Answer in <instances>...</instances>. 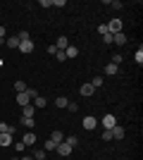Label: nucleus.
<instances>
[{
	"label": "nucleus",
	"mask_w": 143,
	"mask_h": 160,
	"mask_svg": "<svg viewBox=\"0 0 143 160\" xmlns=\"http://www.w3.org/2000/svg\"><path fill=\"white\" fill-rule=\"evenodd\" d=\"M81 124H83V129H88V132H91V129L98 127V120H95L93 115H86V117L81 120Z\"/></svg>",
	"instance_id": "obj_1"
},
{
	"label": "nucleus",
	"mask_w": 143,
	"mask_h": 160,
	"mask_svg": "<svg viewBox=\"0 0 143 160\" xmlns=\"http://www.w3.org/2000/svg\"><path fill=\"white\" fill-rule=\"evenodd\" d=\"M122 27H124V24H122V19H112V22L107 24V31L112 33V36H115V33H119V31H122Z\"/></svg>",
	"instance_id": "obj_2"
},
{
	"label": "nucleus",
	"mask_w": 143,
	"mask_h": 160,
	"mask_svg": "<svg viewBox=\"0 0 143 160\" xmlns=\"http://www.w3.org/2000/svg\"><path fill=\"white\" fill-rule=\"evenodd\" d=\"M19 53H24V55H29V53H34V41H21L19 43V48H17Z\"/></svg>",
	"instance_id": "obj_3"
},
{
	"label": "nucleus",
	"mask_w": 143,
	"mask_h": 160,
	"mask_svg": "<svg viewBox=\"0 0 143 160\" xmlns=\"http://www.w3.org/2000/svg\"><path fill=\"white\" fill-rule=\"evenodd\" d=\"M55 151H57V153H60L62 158H64V155H69L72 151H74V148H72V146H67V143L62 141V143H57V146H55Z\"/></svg>",
	"instance_id": "obj_4"
},
{
	"label": "nucleus",
	"mask_w": 143,
	"mask_h": 160,
	"mask_svg": "<svg viewBox=\"0 0 143 160\" xmlns=\"http://www.w3.org/2000/svg\"><path fill=\"white\" fill-rule=\"evenodd\" d=\"M31 105H34L36 110H43V108L48 105V100H45V96H36V98L31 100Z\"/></svg>",
	"instance_id": "obj_5"
},
{
	"label": "nucleus",
	"mask_w": 143,
	"mask_h": 160,
	"mask_svg": "<svg viewBox=\"0 0 143 160\" xmlns=\"http://www.w3.org/2000/svg\"><path fill=\"white\" fill-rule=\"evenodd\" d=\"M110 134H112V139L122 141V139H124V127H119V124H115V127L110 129Z\"/></svg>",
	"instance_id": "obj_6"
},
{
	"label": "nucleus",
	"mask_w": 143,
	"mask_h": 160,
	"mask_svg": "<svg viewBox=\"0 0 143 160\" xmlns=\"http://www.w3.org/2000/svg\"><path fill=\"white\" fill-rule=\"evenodd\" d=\"M115 124H117V117H115V115H105V117H102V127H105V129H112Z\"/></svg>",
	"instance_id": "obj_7"
},
{
	"label": "nucleus",
	"mask_w": 143,
	"mask_h": 160,
	"mask_svg": "<svg viewBox=\"0 0 143 160\" xmlns=\"http://www.w3.org/2000/svg\"><path fill=\"white\" fill-rule=\"evenodd\" d=\"M126 33L124 31H119V33H115V36H112V43H115V46H124V43H126Z\"/></svg>",
	"instance_id": "obj_8"
},
{
	"label": "nucleus",
	"mask_w": 143,
	"mask_h": 160,
	"mask_svg": "<svg viewBox=\"0 0 143 160\" xmlns=\"http://www.w3.org/2000/svg\"><path fill=\"white\" fill-rule=\"evenodd\" d=\"M67 46H69V38H67V36H60V38L55 41V48H57V50H67Z\"/></svg>",
	"instance_id": "obj_9"
},
{
	"label": "nucleus",
	"mask_w": 143,
	"mask_h": 160,
	"mask_svg": "<svg viewBox=\"0 0 143 160\" xmlns=\"http://www.w3.org/2000/svg\"><path fill=\"white\" fill-rule=\"evenodd\" d=\"M93 91H95V88L91 86V84H81V88H79V93H81L83 98H88V96H93Z\"/></svg>",
	"instance_id": "obj_10"
},
{
	"label": "nucleus",
	"mask_w": 143,
	"mask_h": 160,
	"mask_svg": "<svg viewBox=\"0 0 143 160\" xmlns=\"http://www.w3.org/2000/svg\"><path fill=\"white\" fill-rule=\"evenodd\" d=\"M21 143H24V146H34V143H36V134H34V132H26Z\"/></svg>",
	"instance_id": "obj_11"
},
{
	"label": "nucleus",
	"mask_w": 143,
	"mask_h": 160,
	"mask_svg": "<svg viewBox=\"0 0 143 160\" xmlns=\"http://www.w3.org/2000/svg\"><path fill=\"white\" fill-rule=\"evenodd\" d=\"M117 72H119V65H115V62H110V65H105V74H107V77H115Z\"/></svg>",
	"instance_id": "obj_12"
},
{
	"label": "nucleus",
	"mask_w": 143,
	"mask_h": 160,
	"mask_svg": "<svg viewBox=\"0 0 143 160\" xmlns=\"http://www.w3.org/2000/svg\"><path fill=\"white\" fill-rule=\"evenodd\" d=\"M17 103H19L21 108H24V105H31V98L26 96V91H24V93H17Z\"/></svg>",
	"instance_id": "obj_13"
},
{
	"label": "nucleus",
	"mask_w": 143,
	"mask_h": 160,
	"mask_svg": "<svg viewBox=\"0 0 143 160\" xmlns=\"http://www.w3.org/2000/svg\"><path fill=\"white\" fill-rule=\"evenodd\" d=\"M34 115H36L34 105H24V108H21V117H34Z\"/></svg>",
	"instance_id": "obj_14"
},
{
	"label": "nucleus",
	"mask_w": 143,
	"mask_h": 160,
	"mask_svg": "<svg viewBox=\"0 0 143 160\" xmlns=\"http://www.w3.org/2000/svg\"><path fill=\"white\" fill-rule=\"evenodd\" d=\"M64 55H67V60H72V58H76V55H79V48H76V46H67Z\"/></svg>",
	"instance_id": "obj_15"
},
{
	"label": "nucleus",
	"mask_w": 143,
	"mask_h": 160,
	"mask_svg": "<svg viewBox=\"0 0 143 160\" xmlns=\"http://www.w3.org/2000/svg\"><path fill=\"white\" fill-rule=\"evenodd\" d=\"M50 141H55V143H62V141H64V136H62L60 129H55V132L50 134Z\"/></svg>",
	"instance_id": "obj_16"
},
{
	"label": "nucleus",
	"mask_w": 143,
	"mask_h": 160,
	"mask_svg": "<svg viewBox=\"0 0 143 160\" xmlns=\"http://www.w3.org/2000/svg\"><path fill=\"white\" fill-rule=\"evenodd\" d=\"M5 48H19V38H17V36H10V38L5 41Z\"/></svg>",
	"instance_id": "obj_17"
},
{
	"label": "nucleus",
	"mask_w": 143,
	"mask_h": 160,
	"mask_svg": "<svg viewBox=\"0 0 143 160\" xmlns=\"http://www.w3.org/2000/svg\"><path fill=\"white\" fill-rule=\"evenodd\" d=\"M12 143V134H0V146L5 148V146H10Z\"/></svg>",
	"instance_id": "obj_18"
},
{
	"label": "nucleus",
	"mask_w": 143,
	"mask_h": 160,
	"mask_svg": "<svg viewBox=\"0 0 143 160\" xmlns=\"http://www.w3.org/2000/svg\"><path fill=\"white\" fill-rule=\"evenodd\" d=\"M0 134H14V127L7 122H0Z\"/></svg>",
	"instance_id": "obj_19"
},
{
	"label": "nucleus",
	"mask_w": 143,
	"mask_h": 160,
	"mask_svg": "<svg viewBox=\"0 0 143 160\" xmlns=\"http://www.w3.org/2000/svg\"><path fill=\"white\" fill-rule=\"evenodd\" d=\"M34 124H36V120H34V117H21V127L34 129Z\"/></svg>",
	"instance_id": "obj_20"
},
{
	"label": "nucleus",
	"mask_w": 143,
	"mask_h": 160,
	"mask_svg": "<svg viewBox=\"0 0 143 160\" xmlns=\"http://www.w3.org/2000/svg\"><path fill=\"white\" fill-rule=\"evenodd\" d=\"M134 60H136V65H143V46H138V50L134 53Z\"/></svg>",
	"instance_id": "obj_21"
},
{
	"label": "nucleus",
	"mask_w": 143,
	"mask_h": 160,
	"mask_svg": "<svg viewBox=\"0 0 143 160\" xmlns=\"http://www.w3.org/2000/svg\"><path fill=\"white\" fill-rule=\"evenodd\" d=\"M26 84H24V81H14V91H17V93H24V91H26Z\"/></svg>",
	"instance_id": "obj_22"
},
{
	"label": "nucleus",
	"mask_w": 143,
	"mask_h": 160,
	"mask_svg": "<svg viewBox=\"0 0 143 160\" xmlns=\"http://www.w3.org/2000/svg\"><path fill=\"white\" fill-rule=\"evenodd\" d=\"M64 143H67V146H72V148H76V146H79V139H76V136H67V139H64Z\"/></svg>",
	"instance_id": "obj_23"
},
{
	"label": "nucleus",
	"mask_w": 143,
	"mask_h": 160,
	"mask_svg": "<svg viewBox=\"0 0 143 160\" xmlns=\"http://www.w3.org/2000/svg\"><path fill=\"white\" fill-rule=\"evenodd\" d=\"M67 103H69V100H67V98H64V96H60V98L55 100V105L60 108V110H62V108H67Z\"/></svg>",
	"instance_id": "obj_24"
},
{
	"label": "nucleus",
	"mask_w": 143,
	"mask_h": 160,
	"mask_svg": "<svg viewBox=\"0 0 143 160\" xmlns=\"http://www.w3.org/2000/svg\"><path fill=\"white\" fill-rule=\"evenodd\" d=\"M55 146H57V143H55V141H50V139H48L45 143H43V151H45V153H48V151H55Z\"/></svg>",
	"instance_id": "obj_25"
},
{
	"label": "nucleus",
	"mask_w": 143,
	"mask_h": 160,
	"mask_svg": "<svg viewBox=\"0 0 143 160\" xmlns=\"http://www.w3.org/2000/svg\"><path fill=\"white\" fill-rule=\"evenodd\" d=\"M88 84H91L93 88H100V86H102V79H100V77H93V79H91Z\"/></svg>",
	"instance_id": "obj_26"
},
{
	"label": "nucleus",
	"mask_w": 143,
	"mask_h": 160,
	"mask_svg": "<svg viewBox=\"0 0 143 160\" xmlns=\"http://www.w3.org/2000/svg\"><path fill=\"white\" fill-rule=\"evenodd\" d=\"M105 5L115 7V10H122V2H119V0H105Z\"/></svg>",
	"instance_id": "obj_27"
},
{
	"label": "nucleus",
	"mask_w": 143,
	"mask_h": 160,
	"mask_svg": "<svg viewBox=\"0 0 143 160\" xmlns=\"http://www.w3.org/2000/svg\"><path fill=\"white\" fill-rule=\"evenodd\" d=\"M17 38H19V43H21V41H31V36H29V31H19Z\"/></svg>",
	"instance_id": "obj_28"
},
{
	"label": "nucleus",
	"mask_w": 143,
	"mask_h": 160,
	"mask_svg": "<svg viewBox=\"0 0 143 160\" xmlns=\"http://www.w3.org/2000/svg\"><path fill=\"white\" fill-rule=\"evenodd\" d=\"M34 160H45V151H43V148H38V151L34 153Z\"/></svg>",
	"instance_id": "obj_29"
},
{
	"label": "nucleus",
	"mask_w": 143,
	"mask_h": 160,
	"mask_svg": "<svg viewBox=\"0 0 143 160\" xmlns=\"http://www.w3.org/2000/svg\"><path fill=\"white\" fill-rule=\"evenodd\" d=\"M98 33H100V36H107V24H100V27H98Z\"/></svg>",
	"instance_id": "obj_30"
},
{
	"label": "nucleus",
	"mask_w": 143,
	"mask_h": 160,
	"mask_svg": "<svg viewBox=\"0 0 143 160\" xmlns=\"http://www.w3.org/2000/svg\"><path fill=\"white\" fill-rule=\"evenodd\" d=\"M55 58H57L60 62H64V60H67V55H64V50H57V53H55Z\"/></svg>",
	"instance_id": "obj_31"
},
{
	"label": "nucleus",
	"mask_w": 143,
	"mask_h": 160,
	"mask_svg": "<svg viewBox=\"0 0 143 160\" xmlns=\"http://www.w3.org/2000/svg\"><path fill=\"white\" fill-rule=\"evenodd\" d=\"M26 96H29V98H31V100H34L36 96H38V91H36V88H26Z\"/></svg>",
	"instance_id": "obj_32"
},
{
	"label": "nucleus",
	"mask_w": 143,
	"mask_h": 160,
	"mask_svg": "<svg viewBox=\"0 0 143 160\" xmlns=\"http://www.w3.org/2000/svg\"><path fill=\"white\" fill-rule=\"evenodd\" d=\"M112 62H115V65H122V55L115 53V55H112Z\"/></svg>",
	"instance_id": "obj_33"
},
{
	"label": "nucleus",
	"mask_w": 143,
	"mask_h": 160,
	"mask_svg": "<svg viewBox=\"0 0 143 160\" xmlns=\"http://www.w3.org/2000/svg\"><path fill=\"white\" fill-rule=\"evenodd\" d=\"M67 110H69V112H76V110H79V105H76V103H67Z\"/></svg>",
	"instance_id": "obj_34"
},
{
	"label": "nucleus",
	"mask_w": 143,
	"mask_h": 160,
	"mask_svg": "<svg viewBox=\"0 0 143 160\" xmlns=\"http://www.w3.org/2000/svg\"><path fill=\"white\" fill-rule=\"evenodd\" d=\"M102 141H112V134H110V129H105V132H102Z\"/></svg>",
	"instance_id": "obj_35"
},
{
	"label": "nucleus",
	"mask_w": 143,
	"mask_h": 160,
	"mask_svg": "<svg viewBox=\"0 0 143 160\" xmlns=\"http://www.w3.org/2000/svg\"><path fill=\"white\" fill-rule=\"evenodd\" d=\"M41 7H53V0H41Z\"/></svg>",
	"instance_id": "obj_36"
},
{
	"label": "nucleus",
	"mask_w": 143,
	"mask_h": 160,
	"mask_svg": "<svg viewBox=\"0 0 143 160\" xmlns=\"http://www.w3.org/2000/svg\"><path fill=\"white\" fill-rule=\"evenodd\" d=\"M53 7H64V0H53Z\"/></svg>",
	"instance_id": "obj_37"
},
{
	"label": "nucleus",
	"mask_w": 143,
	"mask_h": 160,
	"mask_svg": "<svg viewBox=\"0 0 143 160\" xmlns=\"http://www.w3.org/2000/svg\"><path fill=\"white\" fill-rule=\"evenodd\" d=\"M5 38V27H0V41Z\"/></svg>",
	"instance_id": "obj_38"
},
{
	"label": "nucleus",
	"mask_w": 143,
	"mask_h": 160,
	"mask_svg": "<svg viewBox=\"0 0 143 160\" xmlns=\"http://www.w3.org/2000/svg\"><path fill=\"white\" fill-rule=\"evenodd\" d=\"M19 160H34V155H24V158H19Z\"/></svg>",
	"instance_id": "obj_39"
}]
</instances>
